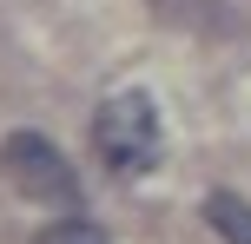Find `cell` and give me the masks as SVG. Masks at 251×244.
I'll return each mask as SVG.
<instances>
[{
  "label": "cell",
  "instance_id": "277c9868",
  "mask_svg": "<svg viewBox=\"0 0 251 244\" xmlns=\"http://www.w3.org/2000/svg\"><path fill=\"white\" fill-rule=\"evenodd\" d=\"M33 244H106V231L93 218H60V224H47Z\"/></svg>",
  "mask_w": 251,
  "mask_h": 244
},
{
  "label": "cell",
  "instance_id": "3957f363",
  "mask_svg": "<svg viewBox=\"0 0 251 244\" xmlns=\"http://www.w3.org/2000/svg\"><path fill=\"white\" fill-rule=\"evenodd\" d=\"M205 211H212V224H218V238H225V244H251V205H245V198L218 192Z\"/></svg>",
  "mask_w": 251,
  "mask_h": 244
},
{
  "label": "cell",
  "instance_id": "7a4b0ae2",
  "mask_svg": "<svg viewBox=\"0 0 251 244\" xmlns=\"http://www.w3.org/2000/svg\"><path fill=\"white\" fill-rule=\"evenodd\" d=\"M0 158H7V178L20 185L26 198H47V205H73L79 198V178L66 172V158L53 152L47 139H33V132H13Z\"/></svg>",
  "mask_w": 251,
  "mask_h": 244
},
{
  "label": "cell",
  "instance_id": "6da1fadb",
  "mask_svg": "<svg viewBox=\"0 0 251 244\" xmlns=\"http://www.w3.org/2000/svg\"><path fill=\"white\" fill-rule=\"evenodd\" d=\"M159 112H152L146 92H119V99L100 106V119H93V152L106 158L113 172H152L159 165Z\"/></svg>",
  "mask_w": 251,
  "mask_h": 244
}]
</instances>
